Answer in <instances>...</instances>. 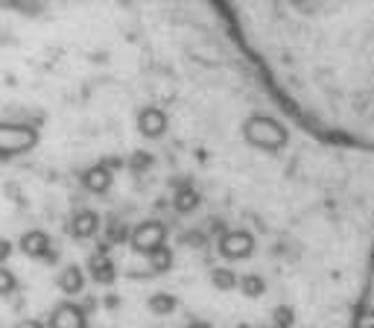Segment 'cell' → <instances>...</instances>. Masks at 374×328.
<instances>
[{"label":"cell","instance_id":"cell-7","mask_svg":"<svg viewBox=\"0 0 374 328\" xmlns=\"http://www.w3.org/2000/svg\"><path fill=\"white\" fill-rule=\"evenodd\" d=\"M88 273H91V278L97 281V285H111V281L117 278V267L106 255H91L88 258Z\"/></svg>","mask_w":374,"mask_h":328},{"label":"cell","instance_id":"cell-9","mask_svg":"<svg viewBox=\"0 0 374 328\" xmlns=\"http://www.w3.org/2000/svg\"><path fill=\"white\" fill-rule=\"evenodd\" d=\"M146 308L153 311V314H158V317H170L172 311L179 308V299L172 296V293H167V290H158V293H153L146 299Z\"/></svg>","mask_w":374,"mask_h":328},{"label":"cell","instance_id":"cell-6","mask_svg":"<svg viewBox=\"0 0 374 328\" xmlns=\"http://www.w3.org/2000/svg\"><path fill=\"white\" fill-rule=\"evenodd\" d=\"M21 249L27 258H47V252L53 249V238L41 229H30L27 234L21 238Z\"/></svg>","mask_w":374,"mask_h":328},{"label":"cell","instance_id":"cell-10","mask_svg":"<svg viewBox=\"0 0 374 328\" xmlns=\"http://www.w3.org/2000/svg\"><path fill=\"white\" fill-rule=\"evenodd\" d=\"M129 170L138 176V173H143V170H153V164H155V155L149 153V150H135L132 155H129Z\"/></svg>","mask_w":374,"mask_h":328},{"label":"cell","instance_id":"cell-5","mask_svg":"<svg viewBox=\"0 0 374 328\" xmlns=\"http://www.w3.org/2000/svg\"><path fill=\"white\" fill-rule=\"evenodd\" d=\"M111 182H114V176H111V170L106 168V164H94V168H88V170L82 173V185H85L88 194L106 197V194L111 191Z\"/></svg>","mask_w":374,"mask_h":328},{"label":"cell","instance_id":"cell-1","mask_svg":"<svg viewBox=\"0 0 374 328\" xmlns=\"http://www.w3.org/2000/svg\"><path fill=\"white\" fill-rule=\"evenodd\" d=\"M129 246L146 258H153L155 252L161 249H170L167 246V223L158 220V217H149L143 223H138L132 229V238H129Z\"/></svg>","mask_w":374,"mask_h":328},{"label":"cell","instance_id":"cell-11","mask_svg":"<svg viewBox=\"0 0 374 328\" xmlns=\"http://www.w3.org/2000/svg\"><path fill=\"white\" fill-rule=\"evenodd\" d=\"M15 290H18V278H15V273L0 264V296H15Z\"/></svg>","mask_w":374,"mask_h":328},{"label":"cell","instance_id":"cell-2","mask_svg":"<svg viewBox=\"0 0 374 328\" xmlns=\"http://www.w3.org/2000/svg\"><path fill=\"white\" fill-rule=\"evenodd\" d=\"M167 126H170V121H167L164 109H158V106H143L138 111V132L143 138H161L167 132Z\"/></svg>","mask_w":374,"mask_h":328},{"label":"cell","instance_id":"cell-3","mask_svg":"<svg viewBox=\"0 0 374 328\" xmlns=\"http://www.w3.org/2000/svg\"><path fill=\"white\" fill-rule=\"evenodd\" d=\"M50 328H88V319H85V308L73 302H62L59 308L50 314Z\"/></svg>","mask_w":374,"mask_h":328},{"label":"cell","instance_id":"cell-13","mask_svg":"<svg viewBox=\"0 0 374 328\" xmlns=\"http://www.w3.org/2000/svg\"><path fill=\"white\" fill-rule=\"evenodd\" d=\"M9 252H12V244L9 241H0V261H4V258H9Z\"/></svg>","mask_w":374,"mask_h":328},{"label":"cell","instance_id":"cell-12","mask_svg":"<svg viewBox=\"0 0 374 328\" xmlns=\"http://www.w3.org/2000/svg\"><path fill=\"white\" fill-rule=\"evenodd\" d=\"M4 191H6V197H9V199H15V202L21 199V194H18V191H21L18 182H6V185H4Z\"/></svg>","mask_w":374,"mask_h":328},{"label":"cell","instance_id":"cell-4","mask_svg":"<svg viewBox=\"0 0 374 328\" xmlns=\"http://www.w3.org/2000/svg\"><path fill=\"white\" fill-rule=\"evenodd\" d=\"M99 226H103V220H99L97 211L82 208V211H77V214H73V220L67 223V234H73L77 241H88V238H94V234L99 231Z\"/></svg>","mask_w":374,"mask_h":328},{"label":"cell","instance_id":"cell-14","mask_svg":"<svg viewBox=\"0 0 374 328\" xmlns=\"http://www.w3.org/2000/svg\"><path fill=\"white\" fill-rule=\"evenodd\" d=\"M44 261H47L50 267H53V264L59 261V249H56V246H53V249H50V252H47V258H44Z\"/></svg>","mask_w":374,"mask_h":328},{"label":"cell","instance_id":"cell-8","mask_svg":"<svg viewBox=\"0 0 374 328\" xmlns=\"http://www.w3.org/2000/svg\"><path fill=\"white\" fill-rule=\"evenodd\" d=\"M56 285H59V290L67 293V296L82 293V288H85V273H82V267H77V264L65 267V270L59 273V278H56Z\"/></svg>","mask_w":374,"mask_h":328},{"label":"cell","instance_id":"cell-15","mask_svg":"<svg viewBox=\"0 0 374 328\" xmlns=\"http://www.w3.org/2000/svg\"><path fill=\"white\" fill-rule=\"evenodd\" d=\"M18 328H44V322H38V319H27V322H21Z\"/></svg>","mask_w":374,"mask_h":328}]
</instances>
